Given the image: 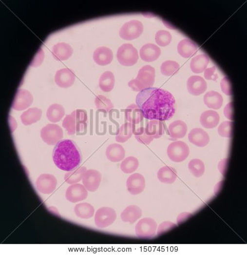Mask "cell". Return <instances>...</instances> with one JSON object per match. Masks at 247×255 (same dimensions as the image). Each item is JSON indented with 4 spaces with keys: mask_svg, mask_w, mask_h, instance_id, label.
Instances as JSON below:
<instances>
[{
    "mask_svg": "<svg viewBox=\"0 0 247 255\" xmlns=\"http://www.w3.org/2000/svg\"><path fill=\"white\" fill-rule=\"evenodd\" d=\"M204 102L210 109L219 110L222 107L223 98L219 93L210 91L204 96Z\"/></svg>",
    "mask_w": 247,
    "mask_h": 255,
    "instance_id": "29",
    "label": "cell"
},
{
    "mask_svg": "<svg viewBox=\"0 0 247 255\" xmlns=\"http://www.w3.org/2000/svg\"><path fill=\"white\" fill-rule=\"evenodd\" d=\"M221 88L223 92L228 95V96H231L232 95V88L230 81H229L228 78L225 77L221 81Z\"/></svg>",
    "mask_w": 247,
    "mask_h": 255,
    "instance_id": "45",
    "label": "cell"
},
{
    "mask_svg": "<svg viewBox=\"0 0 247 255\" xmlns=\"http://www.w3.org/2000/svg\"><path fill=\"white\" fill-rule=\"evenodd\" d=\"M228 159H224L222 161H221L219 164V169L221 172L222 173L223 175L225 174V170L224 167L227 166Z\"/></svg>",
    "mask_w": 247,
    "mask_h": 255,
    "instance_id": "51",
    "label": "cell"
},
{
    "mask_svg": "<svg viewBox=\"0 0 247 255\" xmlns=\"http://www.w3.org/2000/svg\"><path fill=\"white\" fill-rule=\"evenodd\" d=\"M188 139L190 142L200 148L206 146L210 142L209 134L201 128H194L189 134Z\"/></svg>",
    "mask_w": 247,
    "mask_h": 255,
    "instance_id": "18",
    "label": "cell"
},
{
    "mask_svg": "<svg viewBox=\"0 0 247 255\" xmlns=\"http://www.w3.org/2000/svg\"><path fill=\"white\" fill-rule=\"evenodd\" d=\"M93 59L98 65L107 66L114 59V53L112 50L107 47H99L94 51Z\"/></svg>",
    "mask_w": 247,
    "mask_h": 255,
    "instance_id": "19",
    "label": "cell"
},
{
    "mask_svg": "<svg viewBox=\"0 0 247 255\" xmlns=\"http://www.w3.org/2000/svg\"><path fill=\"white\" fill-rule=\"evenodd\" d=\"M54 58L58 61L66 60L70 58L73 53L72 47L66 42H58L51 50Z\"/></svg>",
    "mask_w": 247,
    "mask_h": 255,
    "instance_id": "20",
    "label": "cell"
},
{
    "mask_svg": "<svg viewBox=\"0 0 247 255\" xmlns=\"http://www.w3.org/2000/svg\"><path fill=\"white\" fill-rule=\"evenodd\" d=\"M57 185V179L54 175L50 174L41 175L36 181V186L38 191L46 195L53 193Z\"/></svg>",
    "mask_w": 247,
    "mask_h": 255,
    "instance_id": "12",
    "label": "cell"
},
{
    "mask_svg": "<svg viewBox=\"0 0 247 255\" xmlns=\"http://www.w3.org/2000/svg\"><path fill=\"white\" fill-rule=\"evenodd\" d=\"M144 32V25L141 21L132 20L125 23L119 30V36L126 40H133L140 37Z\"/></svg>",
    "mask_w": 247,
    "mask_h": 255,
    "instance_id": "9",
    "label": "cell"
},
{
    "mask_svg": "<svg viewBox=\"0 0 247 255\" xmlns=\"http://www.w3.org/2000/svg\"><path fill=\"white\" fill-rule=\"evenodd\" d=\"M168 131L172 139H181V138L184 137L187 134V124L183 120H175L169 125Z\"/></svg>",
    "mask_w": 247,
    "mask_h": 255,
    "instance_id": "25",
    "label": "cell"
},
{
    "mask_svg": "<svg viewBox=\"0 0 247 255\" xmlns=\"http://www.w3.org/2000/svg\"><path fill=\"white\" fill-rule=\"evenodd\" d=\"M116 211L109 207L99 209L95 215V223L99 228H106L112 225L116 219Z\"/></svg>",
    "mask_w": 247,
    "mask_h": 255,
    "instance_id": "10",
    "label": "cell"
},
{
    "mask_svg": "<svg viewBox=\"0 0 247 255\" xmlns=\"http://www.w3.org/2000/svg\"><path fill=\"white\" fill-rule=\"evenodd\" d=\"M224 114L226 118L231 120H233V103L230 102L225 107Z\"/></svg>",
    "mask_w": 247,
    "mask_h": 255,
    "instance_id": "49",
    "label": "cell"
},
{
    "mask_svg": "<svg viewBox=\"0 0 247 255\" xmlns=\"http://www.w3.org/2000/svg\"><path fill=\"white\" fill-rule=\"evenodd\" d=\"M157 177L160 182L172 184L177 178V171L174 168L168 166H164L159 170Z\"/></svg>",
    "mask_w": 247,
    "mask_h": 255,
    "instance_id": "28",
    "label": "cell"
},
{
    "mask_svg": "<svg viewBox=\"0 0 247 255\" xmlns=\"http://www.w3.org/2000/svg\"><path fill=\"white\" fill-rule=\"evenodd\" d=\"M155 78V69L150 65H146L142 67L138 71L135 79L129 82L128 86L134 92H140L143 90L152 88Z\"/></svg>",
    "mask_w": 247,
    "mask_h": 255,
    "instance_id": "4",
    "label": "cell"
},
{
    "mask_svg": "<svg viewBox=\"0 0 247 255\" xmlns=\"http://www.w3.org/2000/svg\"><path fill=\"white\" fill-rule=\"evenodd\" d=\"M74 211L77 217L83 219H89L92 218L95 211L94 207L87 202L77 204L74 209Z\"/></svg>",
    "mask_w": 247,
    "mask_h": 255,
    "instance_id": "34",
    "label": "cell"
},
{
    "mask_svg": "<svg viewBox=\"0 0 247 255\" xmlns=\"http://www.w3.org/2000/svg\"><path fill=\"white\" fill-rule=\"evenodd\" d=\"M65 115L64 107L58 103L51 105L47 110L46 116L47 118L53 123L59 122Z\"/></svg>",
    "mask_w": 247,
    "mask_h": 255,
    "instance_id": "35",
    "label": "cell"
},
{
    "mask_svg": "<svg viewBox=\"0 0 247 255\" xmlns=\"http://www.w3.org/2000/svg\"><path fill=\"white\" fill-rule=\"evenodd\" d=\"M139 166L138 159L133 157H129L125 158L121 163L120 168L125 174H131L135 172Z\"/></svg>",
    "mask_w": 247,
    "mask_h": 255,
    "instance_id": "39",
    "label": "cell"
},
{
    "mask_svg": "<svg viewBox=\"0 0 247 255\" xmlns=\"http://www.w3.org/2000/svg\"><path fill=\"white\" fill-rule=\"evenodd\" d=\"M147 135L152 137L154 139H159L165 133V125L162 121L151 120L145 127Z\"/></svg>",
    "mask_w": 247,
    "mask_h": 255,
    "instance_id": "30",
    "label": "cell"
},
{
    "mask_svg": "<svg viewBox=\"0 0 247 255\" xmlns=\"http://www.w3.org/2000/svg\"><path fill=\"white\" fill-rule=\"evenodd\" d=\"M86 171L87 169L85 167L81 166L76 170L68 171L65 174L64 180L67 183L71 185L79 183L82 180Z\"/></svg>",
    "mask_w": 247,
    "mask_h": 255,
    "instance_id": "36",
    "label": "cell"
},
{
    "mask_svg": "<svg viewBox=\"0 0 247 255\" xmlns=\"http://www.w3.org/2000/svg\"><path fill=\"white\" fill-rule=\"evenodd\" d=\"M42 114L41 109L37 107L30 108L20 116L21 122L25 125H32L40 120Z\"/></svg>",
    "mask_w": 247,
    "mask_h": 255,
    "instance_id": "31",
    "label": "cell"
},
{
    "mask_svg": "<svg viewBox=\"0 0 247 255\" xmlns=\"http://www.w3.org/2000/svg\"><path fill=\"white\" fill-rule=\"evenodd\" d=\"M198 46L196 43L189 39H184L179 42L177 45V51L184 58H189L196 55Z\"/></svg>",
    "mask_w": 247,
    "mask_h": 255,
    "instance_id": "23",
    "label": "cell"
},
{
    "mask_svg": "<svg viewBox=\"0 0 247 255\" xmlns=\"http://www.w3.org/2000/svg\"><path fill=\"white\" fill-rule=\"evenodd\" d=\"M88 196V190L84 185L77 183L69 186L66 193L67 200L72 203L84 201Z\"/></svg>",
    "mask_w": 247,
    "mask_h": 255,
    "instance_id": "14",
    "label": "cell"
},
{
    "mask_svg": "<svg viewBox=\"0 0 247 255\" xmlns=\"http://www.w3.org/2000/svg\"><path fill=\"white\" fill-rule=\"evenodd\" d=\"M220 116L218 112L213 110L204 112L200 118V122L204 128L213 129L218 125Z\"/></svg>",
    "mask_w": 247,
    "mask_h": 255,
    "instance_id": "27",
    "label": "cell"
},
{
    "mask_svg": "<svg viewBox=\"0 0 247 255\" xmlns=\"http://www.w3.org/2000/svg\"><path fill=\"white\" fill-rule=\"evenodd\" d=\"M158 224L152 218H144L135 226V233L141 239H150L155 236L157 232Z\"/></svg>",
    "mask_w": 247,
    "mask_h": 255,
    "instance_id": "6",
    "label": "cell"
},
{
    "mask_svg": "<svg viewBox=\"0 0 247 255\" xmlns=\"http://www.w3.org/2000/svg\"><path fill=\"white\" fill-rule=\"evenodd\" d=\"M232 122L229 121H225L221 123L218 130L219 136L224 137L231 138L232 136Z\"/></svg>",
    "mask_w": 247,
    "mask_h": 255,
    "instance_id": "43",
    "label": "cell"
},
{
    "mask_svg": "<svg viewBox=\"0 0 247 255\" xmlns=\"http://www.w3.org/2000/svg\"><path fill=\"white\" fill-rule=\"evenodd\" d=\"M142 215V211L140 207L135 205H130L121 213V219L124 222L133 224L141 218Z\"/></svg>",
    "mask_w": 247,
    "mask_h": 255,
    "instance_id": "22",
    "label": "cell"
},
{
    "mask_svg": "<svg viewBox=\"0 0 247 255\" xmlns=\"http://www.w3.org/2000/svg\"><path fill=\"white\" fill-rule=\"evenodd\" d=\"M189 169L190 173L197 178H200L205 172V165L199 159H193L189 163Z\"/></svg>",
    "mask_w": 247,
    "mask_h": 255,
    "instance_id": "40",
    "label": "cell"
},
{
    "mask_svg": "<svg viewBox=\"0 0 247 255\" xmlns=\"http://www.w3.org/2000/svg\"><path fill=\"white\" fill-rule=\"evenodd\" d=\"M44 58V53L42 49H39L36 57L32 60V62L30 64V66L33 67H37L40 65Z\"/></svg>",
    "mask_w": 247,
    "mask_h": 255,
    "instance_id": "47",
    "label": "cell"
},
{
    "mask_svg": "<svg viewBox=\"0 0 247 255\" xmlns=\"http://www.w3.org/2000/svg\"><path fill=\"white\" fill-rule=\"evenodd\" d=\"M41 139L50 146L57 145L63 137V131L58 124H48L41 130Z\"/></svg>",
    "mask_w": 247,
    "mask_h": 255,
    "instance_id": "7",
    "label": "cell"
},
{
    "mask_svg": "<svg viewBox=\"0 0 247 255\" xmlns=\"http://www.w3.org/2000/svg\"><path fill=\"white\" fill-rule=\"evenodd\" d=\"M144 118L142 110L136 104L133 103L125 109V118L129 123L133 125L139 124Z\"/></svg>",
    "mask_w": 247,
    "mask_h": 255,
    "instance_id": "26",
    "label": "cell"
},
{
    "mask_svg": "<svg viewBox=\"0 0 247 255\" xmlns=\"http://www.w3.org/2000/svg\"><path fill=\"white\" fill-rule=\"evenodd\" d=\"M53 161L59 169L71 171L79 167L82 161L80 149L76 142L63 139L56 145L53 153Z\"/></svg>",
    "mask_w": 247,
    "mask_h": 255,
    "instance_id": "2",
    "label": "cell"
},
{
    "mask_svg": "<svg viewBox=\"0 0 247 255\" xmlns=\"http://www.w3.org/2000/svg\"><path fill=\"white\" fill-rule=\"evenodd\" d=\"M216 67L207 68L205 71V77L207 80H213L216 81L218 78L217 74H215Z\"/></svg>",
    "mask_w": 247,
    "mask_h": 255,
    "instance_id": "48",
    "label": "cell"
},
{
    "mask_svg": "<svg viewBox=\"0 0 247 255\" xmlns=\"http://www.w3.org/2000/svg\"><path fill=\"white\" fill-rule=\"evenodd\" d=\"M95 103L97 110L106 113L114 107L111 100L101 95H98L95 98Z\"/></svg>",
    "mask_w": 247,
    "mask_h": 255,
    "instance_id": "41",
    "label": "cell"
},
{
    "mask_svg": "<svg viewBox=\"0 0 247 255\" xmlns=\"http://www.w3.org/2000/svg\"><path fill=\"white\" fill-rule=\"evenodd\" d=\"M34 100L33 95L28 90L19 89L17 90L12 108L16 111H23L32 105Z\"/></svg>",
    "mask_w": 247,
    "mask_h": 255,
    "instance_id": "11",
    "label": "cell"
},
{
    "mask_svg": "<svg viewBox=\"0 0 247 255\" xmlns=\"http://www.w3.org/2000/svg\"><path fill=\"white\" fill-rule=\"evenodd\" d=\"M141 59L147 62H152L157 60L160 55L161 50L159 47L153 44H147L141 47L140 50Z\"/></svg>",
    "mask_w": 247,
    "mask_h": 255,
    "instance_id": "21",
    "label": "cell"
},
{
    "mask_svg": "<svg viewBox=\"0 0 247 255\" xmlns=\"http://www.w3.org/2000/svg\"><path fill=\"white\" fill-rule=\"evenodd\" d=\"M180 65L178 63L174 60H168L164 62L160 67V71L165 76H174L180 70Z\"/></svg>",
    "mask_w": 247,
    "mask_h": 255,
    "instance_id": "38",
    "label": "cell"
},
{
    "mask_svg": "<svg viewBox=\"0 0 247 255\" xmlns=\"http://www.w3.org/2000/svg\"><path fill=\"white\" fill-rule=\"evenodd\" d=\"M209 61V58L207 55H199L190 61V69L194 73H201L206 70Z\"/></svg>",
    "mask_w": 247,
    "mask_h": 255,
    "instance_id": "32",
    "label": "cell"
},
{
    "mask_svg": "<svg viewBox=\"0 0 247 255\" xmlns=\"http://www.w3.org/2000/svg\"><path fill=\"white\" fill-rule=\"evenodd\" d=\"M106 155L108 160L111 162H119L125 158V151L121 145L112 144L107 147Z\"/></svg>",
    "mask_w": 247,
    "mask_h": 255,
    "instance_id": "24",
    "label": "cell"
},
{
    "mask_svg": "<svg viewBox=\"0 0 247 255\" xmlns=\"http://www.w3.org/2000/svg\"><path fill=\"white\" fill-rule=\"evenodd\" d=\"M102 180L101 173L95 170H89L85 172L82 177V184L90 192H95L99 188Z\"/></svg>",
    "mask_w": 247,
    "mask_h": 255,
    "instance_id": "13",
    "label": "cell"
},
{
    "mask_svg": "<svg viewBox=\"0 0 247 255\" xmlns=\"http://www.w3.org/2000/svg\"><path fill=\"white\" fill-rule=\"evenodd\" d=\"M176 227V224L171 221H165L160 223L157 228V235H162Z\"/></svg>",
    "mask_w": 247,
    "mask_h": 255,
    "instance_id": "44",
    "label": "cell"
},
{
    "mask_svg": "<svg viewBox=\"0 0 247 255\" xmlns=\"http://www.w3.org/2000/svg\"><path fill=\"white\" fill-rule=\"evenodd\" d=\"M127 187L129 193L133 196L139 195L146 187L144 177L140 174H134L130 176L127 181Z\"/></svg>",
    "mask_w": 247,
    "mask_h": 255,
    "instance_id": "16",
    "label": "cell"
},
{
    "mask_svg": "<svg viewBox=\"0 0 247 255\" xmlns=\"http://www.w3.org/2000/svg\"><path fill=\"white\" fill-rule=\"evenodd\" d=\"M190 214L188 213H184L180 214L178 217H177V224H179L182 222H183L184 220L190 217Z\"/></svg>",
    "mask_w": 247,
    "mask_h": 255,
    "instance_id": "50",
    "label": "cell"
},
{
    "mask_svg": "<svg viewBox=\"0 0 247 255\" xmlns=\"http://www.w3.org/2000/svg\"><path fill=\"white\" fill-rule=\"evenodd\" d=\"M187 88L190 94L198 96L205 93L207 89V82L202 77L193 76L187 81Z\"/></svg>",
    "mask_w": 247,
    "mask_h": 255,
    "instance_id": "17",
    "label": "cell"
},
{
    "mask_svg": "<svg viewBox=\"0 0 247 255\" xmlns=\"http://www.w3.org/2000/svg\"><path fill=\"white\" fill-rule=\"evenodd\" d=\"M155 40L158 45L166 46L170 44L172 40V36L167 30H159L155 34Z\"/></svg>",
    "mask_w": 247,
    "mask_h": 255,
    "instance_id": "42",
    "label": "cell"
},
{
    "mask_svg": "<svg viewBox=\"0 0 247 255\" xmlns=\"http://www.w3.org/2000/svg\"><path fill=\"white\" fill-rule=\"evenodd\" d=\"M136 139L140 143L144 145H148L151 143L154 139L152 137L149 136L146 132L145 129L144 132L139 136H135Z\"/></svg>",
    "mask_w": 247,
    "mask_h": 255,
    "instance_id": "46",
    "label": "cell"
},
{
    "mask_svg": "<svg viewBox=\"0 0 247 255\" xmlns=\"http://www.w3.org/2000/svg\"><path fill=\"white\" fill-rule=\"evenodd\" d=\"M136 102L147 119L168 120L175 114L174 96L162 89L150 88L141 91L137 95Z\"/></svg>",
    "mask_w": 247,
    "mask_h": 255,
    "instance_id": "1",
    "label": "cell"
},
{
    "mask_svg": "<svg viewBox=\"0 0 247 255\" xmlns=\"http://www.w3.org/2000/svg\"><path fill=\"white\" fill-rule=\"evenodd\" d=\"M133 134V124L129 122L125 123L120 127L115 137V140L120 143H124L132 137Z\"/></svg>",
    "mask_w": 247,
    "mask_h": 255,
    "instance_id": "37",
    "label": "cell"
},
{
    "mask_svg": "<svg viewBox=\"0 0 247 255\" xmlns=\"http://www.w3.org/2000/svg\"><path fill=\"white\" fill-rule=\"evenodd\" d=\"M76 80V75L70 69H60L56 73L55 81L56 84L62 88L71 87Z\"/></svg>",
    "mask_w": 247,
    "mask_h": 255,
    "instance_id": "15",
    "label": "cell"
},
{
    "mask_svg": "<svg viewBox=\"0 0 247 255\" xmlns=\"http://www.w3.org/2000/svg\"><path fill=\"white\" fill-rule=\"evenodd\" d=\"M115 77L112 72H104L99 78V86L104 92H111L115 85Z\"/></svg>",
    "mask_w": 247,
    "mask_h": 255,
    "instance_id": "33",
    "label": "cell"
},
{
    "mask_svg": "<svg viewBox=\"0 0 247 255\" xmlns=\"http://www.w3.org/2000/svg\"><path fill=\"white\" fill-rule=\"evenodd\" d=\"M116 58L121 65L131 67L137 62L139 56L137 49L132 44H124L117 51Z\"/></svg>",
    "mask_w": 247,
    "mask_h": 255,
    "instance_id": "5",
    "label": "cell"
},
{
    "mask_svg": "<svg viewBox=\"0 0 247 255\" xmlns=\"http://www.w3.org/2000/svg\"><path fill=\"white\" fill-rule=\"evenodd\" d=\"M62 125L69 136L84 132L88 126L87 112L84 110L73 111L71 115L65 117Z\"/></svg>",
    "mask_w": 247,
    "mask_h": 255,
    "instance_id": "3",
    "label": "cell"
},
{
    "mask_svg": "<svg viewBox=\"0 0 247 255\" xmlns=\"http://www.w3.org/2000/svg\"><path fill=\"white\" fill-rule=\"evenodd\" d=\"M167 154L169 158L173 162H183L190 155V148L188 144L183 141L172 142L168 147Z\"/></svg>",
    "mask_w": 247,
    "mask_h": 255,
    "instance_id": "8",
    "label": "cell"
}]
</instances>
